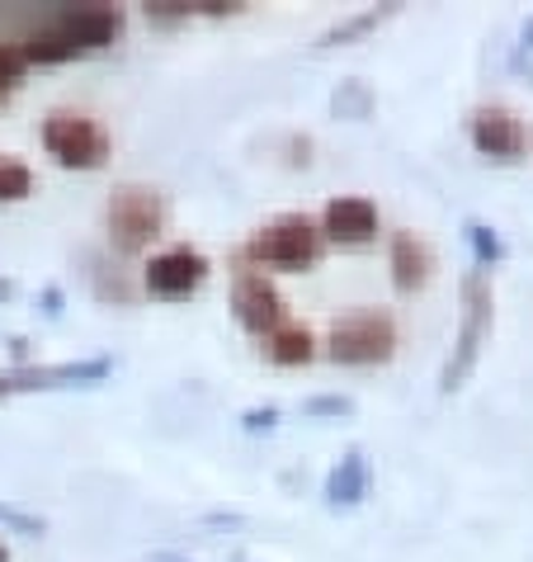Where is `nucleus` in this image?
<instances>
[{
	"label": "nucleus",
	"mask_w": 533,
	"mask_h": 562,
	"mask_svg": "<svg viewBox=\"0 0 533 562\" xmlns=\"http://www.w3.org/2000/svg\"><path fill=\"white\" fill-rule=\"evenodd\" d=\"M109 241L118 246L123 256H137L147 251V246L161 237L166 227V199L147 190V184H118L114 194H109Z\"/></svg>",
	"instance_id": "7ed1b4c3"
},
{
	"label": "nucleus",
	"mask_w": 533,
	"mask_h": 562,
	"mask_svg": "<svg viewBox=\"0 0 533 562\" xmlns=\"http://www.w3.org/2000/svg\"><path fill=\"white\" fill-rule=\"evenodd\" d=\"M430 279V251L416 232H397L392 237V284L401 293H416Z\"/></svg>",
	"instance_id": "ddd939ff"
},
{
	"label": "nucleus",
	"mask_w": 533,
	"mask_h": 562,
	"mask_svg": "<svg viewBox=\"0 0 533 562\" xmlns=\"http://www.w3.org/2000/svg\"><path fill=\"white\" fill-rule=\"evenodd\" d=\"M392 350H397V322L383 307H359L340 317L326 340V355L336 364H387Z\"/></svg>",
	"instance_id": "20e7f679"
},
{
	"label": "nucleus",
	"mask_w": 533,
	"mask_h": 562,
	"mask_svg": "<svg viewBox=\"0 0 533 562\" xmlns=\"http://www.w3.org/2000/svg\"><path fill=\"white\" fill-rule=\"evenodd\" d=\"M156 562H180V558H156Z\"/></svg>",
	"instance_id": "393cba45"
},
{
	"label": "nucleus",
	"mask_w": 533,
	"mask_h": 562,
	"mask_svg": "<svg viewBox=\"0 0 533 562\" xmlns=\"http://www.w3.org/2000/svg\"><path fill=\"white\" fill-rule=\"evenodd\" d=\"M473 147L481 156H496V161H514L524 151V123L510 114V109L486 104L473 114Z\"/></svg>",
	"instance_id": "9b49d317"
},
{
	"label": "nucleus",
	"mask_w": 533,
	"mask_h": 562,
	"mask_svg": "<svg viewBox=\"0 0 533 562\" xmlns=\"http://www.w3.org/2000/svg\"><path fill=\"white\" fill-rule=\"evenodd\" d=\"M231 312H237V322L256 336H270L284 326V299H279V289L260 270L237 274V284H231Z\"/></svg>",
	"instance_id": "0eeeda50"
},
{
	"label": "nucleus",
	"mask_w": 533,
	"mask_h": 562,
	"mask_svg": "<svg viewBox=\"0 0 533 562\" xmlns=\"http://www.w3.org/2000/svg\"><path fill=\"white\" fill-rule=\"evenodd\" d=\"M24 71H29V61L20 53V43H0V100L24 81Z\"/></svg>",
	"instance_id": "a211bd4d"
},
{
	"label": "nucleus",
	"mask_w": 533,
	"mask_h": 562,
	"mask_svg": "<svg viewBox=\"0 0 533 562\" xmlns=\"http://www.w3.org/2000/svg\"><path fill=\"white\" fill-rule=\"evenodd\" d=\"M387 14H392V5H387V10H364V14H354V20L336 24L321 43H326V48H336V43H350V38H359V34H368V29H378V24L387 20Z\"/></svg>",
	"instance_id": "f3484780"
},
{
	"label": "nucleus",
	"mask_w": 533,
	"mask_h": 562,
	"mask_svg": "<svg viewBox=\"0 0 533 562\" xmlns=\"http://www.w3.org/2000/svg\"><path fill=\"white\" fill-rule=\"evenodd\" d=\"M467 241H473L477 265H496L500 256H506V246H500L496 227H486V223H467Z\"/></svg>",
	"instance_id": "6ab92c4d"
},
{
	"label": "nucleus",
	"mask_w": 533,
	"mask_h": 562,
	"mask_svg": "<svg viewBox=\"0 0 533 562\" xmlns=\"http://www.w3.org/2000/svg\"><path fill=\"white\" fill-rule=\"evenodd\" d=\"M321 237L344 241V246H364L378 237V209L373 199H359V194H340L326 204L321 213Z\"/></svg>",
	"instance_id": "9d476101"
},
{
	"label": "nucleus",
	"mask_w": 533,
	"mask_h": 562,
	"mask_svg": "<svg viewBox=\"0 0 533 562\" xmlns=\"http://www.w3.org/2000/svg\"><path fill=\"white\" fill-rule=\"evenodd\" d=\"M143 279L156 299H190L203 279H208V260H203L194 246H170V251L151 256Z\"/></svg>",
	"instance_id": "6e6552de"
},
{
	"label": "nucleus",
	"mask_w": 533,
	"mask_h": 562,
	"mask_svg": "<svg viewBox=\"0 0 533 562\" xmlns=\"http://www.w3.org/2000/svg\"><path fill=\"white\" fill-rule=\"evenodd\" d=\"M524 48H533V20L524 24Z\"/></svg>",
	"instance_id": "5701e85b"
},
{
	"label": "nucleus",
	"mask_w": 533,
	"mask_h": 562,
	"mask_svg": "<svg viewBox=\"0 0 533 562\" xmlns=\"http://www.w3.org/2000/svg\"><path fill=\"white\" fill-rule=\"evenodd\" d=\"M0 520H5V525H20L24 535H43V520H34V515H24V510H14V506H0Z\"/></svg>",
	"instance_id": "412c9836"
},
{
	"label": "nucleus",
	"mask_w": 533,
	"mask_h": 562,
	"mask_svg": "<svg viewBox=\"0 0 533 562\" xmlns=\"http://www.w3.org/2000/svg\"><path fill=\"white\" fill-rule=\"evenodd\" d=\"M491 307H496L491 284H486L481 270H473L463 279V317H458V336H453V355H449L444 373H439V387H444V393L463 387L467 373L477 369L481 346H486V336H491Z\"/></svg>",
	"instance_id": "f257e3e1"
},
{
	"label": "nucleus",
	"mask_w": 533,
	"mask_h": 562,
	"mask_svg": "<svg viewBox=\"0 0 533 562\" xmlns=\"http://www.w3.org/2000/svg\"><path fill=\"white\" fill-rule=\"evenodd\" d=\"M34 194V170L14 156H0V204H20Z\"/></svg>",
	"instance_id": "2eb2a0df"
},
{
	"label": "nucleus",
	"mask_w": 533,
	"mask_h": 562,
	"mask_svg": "<svg viewBox=\"0 0 533 562\" xmlns=\"http://www.w3.org/2000/svg\"><path fill=\"white\" fill-rule=\"evenodd\" d=\"M368 482H373L368 459L359 454V449H350V454L331 468V477H326V502H331L336 510H350L368 496Z\"/></svg>",
	"instance_id": "f8f14e48"
},
{
	"label": "nucleus",
	"mask_w": 533,
	"mask_h": 562,
	"mask_svg": "<svg viewBox=\"0 0 533 562\" xmlns=\"http://www.w3.org/2000/svg\"><path fill=\"white\" fill-rule=\"evenodd\" d=\"M274 420H279V407H264V412H246V430H270L274 426Z\"/></svg>",
	"instance_id": "4be33fe9"
},
{
	"label": "nucleus",
	"mask_w": 533,
	"mask_h": 562,
	"mask_svg": "<svg viewBox=\"0 0 533 562\" xmlns=\"http://www.w3.org/2000/svg\"><path fill=\"white\" fill-rule=\"evenodd\" d=\"M321 227L303 213H284L274 223H264L246 246V260L270 265V270H307L321 260Z\"/></svg>",
	"instance_id": "f03ea898"
},
{
	"label": "nucleus",
	"mask_w": 533,
	"mask_h": 562,
	"mask_svg": "<svg viewBox=\"0 0 533 562\" xmlns=\"http://www.w3.org/2000/svg\"><path fill=\"white\" fill-rule=\"evenodd\" d=\"M336 114L340 119H368V109H373V90L364 86V81H340V90H336Z\"/></svg>",
	"instance_id": "dca6fc26"
},
{
	"label": "nucleus",
	"mask_w": 533,
	"mask_h": 562,
	"mask_svg": "<svg viewBox=\"0 0 533 562\" xmlns=\"http://www.w3.org/2000/svg\"><path fill=\"white\" fill-rule=\"evenodd\" d=\"M264 350H270L274 364H307V359L317 355L311 350V331L307 326H293V322H284L279 331L264 336Z\"/></svg>",
	"instance_id": "4468645a"
},
{
	"label": "nucleus",
	"mask_w": 533,
	"mask_h": 562,
	"mask_svg": "<svg viewBox=\"0 0 533 562\" xmlns=\"http://www.w3.org/2000/svg\"><path fill=\"white\" fill-rule=\"evenodd\" d=\"M114 373V359H76V364H29L14 373H0V397L14 393H43V387H71V383H100Z\"/></svg>",
	"instance_id": "423d86ee"
},
{
	"label": "nucleus",
	"mask_w": 533,
	"mask_h": 562,
	"mask_svg": "<svg viewBox=\"0 0 533 562\" xmlns=\"http://www.w3.org/2000/svg\"><path fill=\"white\" fill-rule=\"evenodd\" d=\"M43 147L67 170H100L109 161V133L90 114H71V109H53L43 119Z\"/></svg>",
	"instance_id": "39448f33"
},
{
	"label": "nucleus",
	"mask_w": 533,
	"mask_h": 562,
	"mask_svg": "<svg viewBox=\"0 0 533 562\" xmlns=\"http://www.w3.org/2000/svg\"><path fill=\"white\" fill-rule=\"evenodd\" d=\"M303 412H307V416H350V412H354V397H344V393H326V397H311Z\"/></svg>",
	"instance_id": "aec40b11"
},
{
	"label": "nucleus",
	"mask_w": 533,
	"mask_h": 562,
	"mask_svg": "<svg viewBox=\"0 0 533 562\" xmlns=\"http://www.w3.org/2000/svg\"><path fill=\"white\" fill-rule=\"evenodd\" d=\"M53 24L76 43V53H90V48H104V43L118 38L123 10L118 5H67L53 14Z\"/></svg>",
	"instance_id": "1a4fd4ad"
},
{
	"label": "nucleus",
	"mask_w": 533,
	"mask_h": 562,
	"mask_svg": "<svg viewBox=\"0 0 533 562\" xmlns=\"http://www.w3.org/2000/svg\"><path fill=\"white\" fill-rule=\"evenodd\" d=\"M0 562H10V553H5V543H0Z\"/></svg>",
	"instance_id": "b1692460"
}]
</instances>
